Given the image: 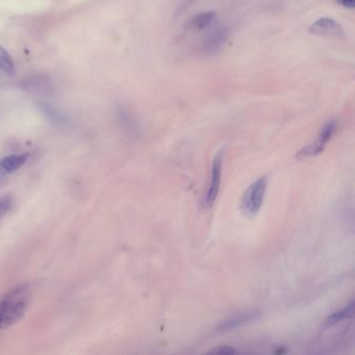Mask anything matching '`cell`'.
Wrapping results in <instances>:
<instances>
[{
  "mask_svg": "<svg viewBox=\"0 0 355 355\" xmlns=\"http://www.w3.org/2000/svg\"><path fill=\"white\" fill-rule=\"evenodd\" d=\"M30 299L28 285L18 286L0 300V330L17 323L24 315Z\"/></svg>",
  "mask_w": 355,
  "mask_h": 355,
  "instance_id": "1",
  "label": "cell"
},
{
  "mask_svg": "<svg viewBox=\"0 0 355 355\" xmlns=\"http://www.w3.org/2000/svg\"><path fill=\"white\" fill-rule=\"evenodd\" d=\"M267 190V176H263L254 181L243 196L241 209L245 215L253 217L261 208Z\"/></svg>",
  "mask_w": 355,
  "mask_h": 355,
  "instance_id": "2",
  "label": "cell"
},
{
  "mask_svg": "<svg viewBox=\"0 0 355 355\" xmlns=\"http://www.w3.org/2000/svg\"><path fill=\"white\" fill-rule=\"evenodd\" d=\"M22 88L30 94L50 96L53 94L54 87L49 76L44 74H34L22 82Z\"/></svg>",
  "mask_w": 355,
  "mask_h": 355,
  "instance_id": "3",
  "label": "cell"
},
{
  "mask_svg": "<svg viewBox=\"0 0 355 355\" xmlns=\"http://www.w3.org/2000/svg\"><path fill=\"white\" fill-rule=\"evenodd\" d=\"M222 162H223V152H219L214 161L212 166V174H211V180L207 195L204 197L203 204L205 208H211L214 204L217 195L219 193L220 188V181H221V171H222Z\"/></svg>",
  "mask_w": 355,
  "mask_h": 355,
  "instance_id": "4",
  "label": "cell"
},
{
  "mask_svg": "<svg viewBox=\"0 0 355 355\" xmlns=\"http://www.w3.org/2000/svg\"><path fill=\"white\" fill-rule=\"evenodd\" d=\"M308 31L311 34L326 36V38L331 39L342 38L344 34L342 26L331 18H321V19L317 20L309 26Z\"/></svg>",
  "mask_w": 355,
  "mask_h": 355,
  "instance_id": "5",
  "label": "cell"
},
{
  "mask_svg": "<svg viewBox=\"0 0 355 355\" xmlns=\"http://www.w3.org/2000/svg\"><path fill=\"white\" fill-rule=\"evenodd\" d=\"M260 318V312L258 310H251V311H246V312H241L238 314H234L228 319L224 320L221 322L218 326V331H230L233 330L238 327L245 326L247 324L253 323L257 321Z\"/></svg>",
  "mask_w": 355,
  "mask_h": 355,
  "instance_id": "6",
  "label": "cell"
},
{
  "mask_svg": "<svg viewBox=\"0 0 355 355\" xmlns=\"http://www.w3.org/2000/svg\"><path fill=\"white\" fill-rule=\"evenodd\" d=\"M228 30L225 27H218L208 33L202 42V50L207 54L218 52L223 44L226 42Z\"/></svg>",
  "mask_w": 355,
  "mask_h": 355,
  "instance_id": "7",
  "label": "cell"
},
{
  "mask_svg": "<svg viewBox=\"0 0 355 355\" xmlns=\"http://www.w3.org/2000/svg\"><path fill=\"white\" fill-rule=\"evenodd\" d=\"M28 154H13L0 160V175L3 177L19 170L27 162Z\"/></svg>",
  "mask_w": 355,
  "mask_h": 355,
  "instance_id": "8",
  "label": "cell"
},
{
  "mask_svg": "<svg viewBox=\"0 0 355 355\" xmlns=\"http://www.w3.org/2000/svg\"><path fill=\"white\" fill-rule=\"evenodd\" d=\"M326 142H324L321 138H318L313 143L303 147L300 151H299L296 156L298 159H307L311 156H315L320 154L326 146Z\"/></svg>",
  "mask_w": 355,
  "mask_h": 355,
  "instance_id": "9",
  "label": "cell"
},
{
  "mask_svg": "<svg viewBox=\"0 0 355 355\" xmlns=\"http://www.w3.org/2000/svg\"><path fill=\"white\" fill-rule=\"evenodd\" d=\"M354 313V302L351 301L348 305H346L344 308L334 311L331 313L325 321V324L328 326H332L342 322L343 320L347 319V318L352 317Z\"/></svg>",
  "mask_w": 355,
  "mask_h": 355,
  "instance_id": "10",
  "label": "cell"
},
{
  "mask_svg": "<svg viewBox=\"0 0 355 355\" xmlns=\"http://www.w3.org/2000/svg\"><path fill=\"white\" fill-rule=\"evenodd\" d=\"M215 17H216L215 12H204V13L198 14L192 19L191 25L194 28L203 29L212 24V22L215 20Z\"/></svg>",
  "mask_w": 355,
  "mask_h": 355,
  "instance_id": "11",
  "label": "cell"
},
{
  "mask_svg": "<svg viewBox=\"0 0 355 355\" xmlns=\"http://www.w3.org/2000/svg\"><path fill=\"white\" fill-rule=\"evenodd\" d=\"M0 69L9 75H14L15 73V66L11 55L2 46H0Z\"/></svg>",
  "mask_w": 355,
  "mask_h": 355,
  "instance_id": "12",
  "label": "cell"
},
{
  "mask_svg": "<svg viewBox=\"0 0 355 355\" xmlns=\"http://www.w3.org/2000/svg\"><path fill=\"white\" fill-rule=\"evenodd\" d=\"M336 129V121L335 120H329L327 121L324 126L321 128V132L319 135V138H321L324 142L328 143L330 139L332 138L334 132Z\"/></svg>",
  "mask_w": 355,
  "mask_h": 355,
  "instance_id": "13",
  "label": "cell"
},
{
  "mask_svg": "<svg viewBox=\"0 0 355 355\" xmlns=\"http://www.w3.org/2000/svg\"><path fill=\"white\" fill-rule=\"evenodd\" d=\"M41 109L44 111V113H45L47 116L51 117L52 119H57V120H61V119H62L61 116H60V114L58 113V111L55 110L52 106H50L49 104H47V103H42V104H41Z\"/></svg>",
  "mask_w": 355,
  "mask_h": 355,
  "instance_id": "14",
  "label": "cell"
},
{
  "mask_svg": "<svg viewBox=\"0 0 355 355\" xmlns=\"http://www.w3.org/2000/svg\"><path fill=\"white\" fill-rule=\"evenodd\" d=\"M211 353H219V354H228V353H234V350L230 347H227V346H223V347H220L218 349H215L213 351H211Z\"/></svg>",
  "mask_w": 355,
  "mask_h": 355,
  "instance_id": "15",
  "label": "cell"
},
{
  "mask_svg": "<svg viewBox=\"0 0 355 355\" xmlns=\"http://www.w3.org/2000/svg\"><path fill=\"white\" fill-rule=\"evenodd\" d=\"M343 7L347 9H354L355 8V0H338Z\"/></svg>",
  "mask_w": 355,
  "mask_h": 355,
  "instance_id": "16",
  "label": "cell"
},
{
  "mask_svg": "<svg viewBox=\"0 0 355 355\" xmlns=\"http://www.w3.org/2000/svg\"><path fill=\"white\" fill-rule=\"evenodd\" d=\"M196 2V0H183V3L181 4V6H180V8H181V10H179V11H183L184 9H186V8H188V7H190L192 4H194Z\"/></svg>",
  "mask_w": 355,
  "mask_h": 355,
  "instance_id": "17",
  "label": "cell"
},
{
  "mask_svg": "<svg viewBox=\"0 0 355 355\" xmlns=\"http://www.w3.org/2000/svg\"><path fill=\"white\" fill-rule=\"evenodd\" d=\"M2 177H3V176H2V175H0V178H2Z\"/></svg>",
  "mask_w": 355,
  "mask_h": 355,
  "instance_id": "18",
  "label": "cell"
}]
</instances>
